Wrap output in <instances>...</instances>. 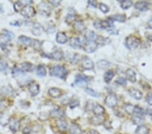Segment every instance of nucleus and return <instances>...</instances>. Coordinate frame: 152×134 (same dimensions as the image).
Returning a JSON list of instances; mask_svg holds the SVG:
<instances>
[{
  "instance_id": "1",
  "label": "nucleus",
  "mask_w": 152,
  "mask_h": 134,
  "mask_svg": "<svg viewBox=\"0 0 152 134\" xmlns=\"http://www.w3.org/2000/svg\"><path fill=\"white\" fill-rule=\"evenodd\" d=\"M68 72L66 69L62 66L56 65L51 68V75L54 77L61 78V79H64L66 77Z\"/></svg>"
},
{
  "instance_id": "2",
  "label": "nucleus",
  "mask_w": 152,
  "mask_h": 134,
  "mask_svg": "<svg viewBox=\"0 0 152 134\" xmlns=\"http://www.w3.org/2000/svg\"><path fill=\"white\" fill-rule=\"evenodd\" d=\"M37 10L39 14L43 16L47 17L49 16L51 14V8L50 7V5L46 2H41L38 5Z\"/></svg>"
},
{
  "instance_id": "3",
  "label": "nucleus",
  "mask_w": 152,
  "mask_h": 134,
  "mask_svg": "<svg viewBox=\"0 0 152 134\" xmlns=\"http://www.w3.org/2000/svg\"><path fill=\"white\" fill-rule=\"evenodd\" d=\"M126 46L130 49H135L139 46V40L135 36L131 35L128 37L126 39Z\"/></svg>"
},
{
  "instance_id": "4",
  "label": "nucleus",
  "mask_w": 152,
  "mask_h": 134,
  "mask_svg": "<svg viewBox=\"0 0 152 134\" xmlns=\"http://www.w3.org/2000/svg\"><path fill=\"white\" fill-rule=\"evenodd\" d=\"M21 13L22 16H23L26 19H31V18L35 16V10L33 7L28 5H25V6L23 8V9L21 11Z\"/></svg>"
},
{
  "instance_id": "5",
  "label": "nucleus",
  "mask_w": 152,
  "mask_h": 134,
  "mask_svg": "<svg viewBox=\"0 0 152 134\" xmlns=\"http://www.w3.org/2000/svg\"><path fill=\"white\" fill-rule=\"evenodd\" d=\"M105 104L108 107L113 108L116 107L118 104V98L115 95L110 94L105 98Z\"/></svg>"
},
{
  "instance_id": "6",
  "label": "nucleus",
  "mask_w": 152,
  "mask_h": 134,
  "mask_svg": "<svg viewBox=\"0 0 152 134\" xmlns=\"http://www.w3.org/2000/svg\"><path fill=\"white\" fill-rule=\"evenodd\" d=\"M84 50L87 53H92L97 48V43L95 41H87L84 44Z\"/></svg>"
},
{
  "instance_id": "7",
  "label": "nucleus",
  "mask_w": 152,
  "mask_h": 134,
  "mask_svg": "<svg viewBox=\"0 0 152 134\" xmlns=\"http://www.w3.org/2000/svg\"><path fill=\"white\" fill-rule=\"evenodd\" d=\"M31 31L34 35L40 36L43 33L44 29L43 26H42L40 23H33V27H32Z\"/></svg>"
},
{
  "instance_id": "8",
  "label": "nucleus",
  "mask_w": 152,
  "mask_h": 134,
  "mask_svg": "<svg viewBox=\"0 0 152 134\" xmlns=\"http://www.w3.org/2000/svg\"><path fill=\"white\" fill-rule=\"evenodd\" d=\"M10 128L11 131L13 132H16L19 130L20 127H21V123L20 121L16 118H12L10 120L9 122Z\"/></svg>"
},
{
  "instance_id": "9",
  "label": "nucleus",
  "mask_w": 152,
  "mask_h": 134,
  "mask_svg": "<svg viewBox=\"0 0 152 134\" xmlns=\"http://www.w3.org/2000/svg\"><path fill=\"white\" fill-rule=\"evenodd\" d=\"M89 81V77L83 75H77L75 78V84L79 86H83L87 84Z\"/></svg>"
},
{
  "instance_id": "10",
  "label": "nucleus",
  "mask_w": 152,
  "mask_h": 134,
  "mask_svg": "<svg viewBox=\"0 0 152 134\" xmlns=\"http://www.w3.org/2000/svg\"><path fill=\"white\" fill-rule=\"evenodd\" d=\"M81 65L86 70H91L94 67V64L93 61L87 56L83 57L82 58Z\"/></svg>"
},
{
  "instance_id": "11",
  "label": "nucleus",
  "mask_w": 152,
  "mask_h": 134,
  "mask_svg": "<svg viewBox=\"0 0 152 134\" xmlns=\"http://www.w3.org/2000/svg\"><path fill=\"white\" fill-rule=\"evenodd\" d=\"M29 92L31 93V96H35L37 94H39L40 91L39 85L35 82H32L29 86Z\"/></svg>"
},
{
  "instance_id": "12",
  "label": "nucleus",
  "mask_w": 152,
  "mask_h": 134,
  "mask_svg": "<svg viewBox=\"0 0 152 134\" xmlns=\"http://www.w3.org/2000/svg\"><path fill=\"white\" fill-rule=\"evenodd\" d=\"M129 93L131 97H133L134 99L137 100H141L143 97L141 91H139V89H135V88H131L129 90Z\"/></svg>"
},
{
  "instance_id": "13",
  "label": "nucleus",
  "mask_w": 152,
  "mask_h": 134,
  "mask_svg": "<svg viewBox=\"0 0 152 134\" xmlns=\"http://www.w3.org/2000/svg\"><path fill=\"white\" fill-rule=\"evenodd\" d=\"M135 8L139 11L145 12L149 9V3L146 1H138L135 4Z\"/></svg>"
},
{
  "instance_id": "14",
  "label": "nucleus",
  "mask_w": 152,
  "mask_h": 134,
  "mask_svg": "<svg viewBox=\"0 0 152 134\" xmlns=\"http://www.w3.org/2000/svg\"><path fill=\"white\" fill-rule=\"evenodd\" d=\"M73 27L76 31L80 32V33L85 31V24H84L83 22L81 21V20H77V21H76L75 23H74Z\"/></svg>"
},
{
  "instance_id": "15",
  "label": "nucleus",
  "mask_w": 152,
  "mask_h": 134,
  "mask_svg": "<svg viewBox=\"0 0 152 134\" xmlns=\"http://www.w3.org/2000/svg\"><path fill=\"white\" fill-rule=\"evenodd\" d=\"M69 132L71 134H81V128L76 123H71L69 127Z\"/></svg>"
},
{
  "instance_id": "16",
  "label": "nucleus",
  "mask_w": 152,
  "mask_h": 134,
  "mask_svg": "<svg viewBox=\"0 0 152 134\" xmlns=\"http://www.w3.org/2000/svg\"><path fill=\"white\" fill-rule=\"evenodd\" d=\"M126 77H127V79L131 82V83H135L137 81L136 79V73L132 69H128L126 71Z\"/></svg>"
},
{
  "instance_id": "17",
  "label": "nucleus",
  "mask_w": 152,
  "mask_h": 134,
  "mask_svg": "<svg viewBox=\"0 0 152 134\" xmlns=\"http://www.w3.org/2000/svg\"><path fill=\"white\" fill-rule=\"evenodd\" d=\"M56 41L58 43L60 44H64L68 41V37L66 35L62 32H59L56 35Z\"/></svg>"
},
{
  "instance_id": "18",
  "label": "nucleus",
  "mask_w": 152,
  "mask_h": 134,
  "mask_svg": "<svg viewBox=\"0 0 152 134\" xmlns=\"http://www.w3.org/2000/svg\"><path fill=\"white\" fill-rule=\"evenodd\" d=\"M93 112L95 115L102 116V115L104 113V112H105V109H104V108L102 107V106L97 104L93 106Z\"/></svg>"
},
{
  "instance_id": "19",
  "label": "nucleus",
  "mask_w": 152,
  "mask_h": 134,
  "mask_svg": "<svg viewBox=\"0 0 152 134\" xmlns=\"http://www.w3.org/2000/svg\"><path fill=\"white\" fill-rule=\"evenodd\" d=\"M132 120L134 123L137 125H141L144 122V118L143 115H139V114H134L132 118Z\"/></svg>"
},
{
  "instance_id": "20",
  "label": "nucleus",
  "mask_w": 152,
  "mask_h": 134,
  "mask_svg": "<svg viewBox=\"0 0 152 134\" xmlns=\"http://www.w3.org/2000/svg\"><path fill=\"white\" fill-rule=\"evenodd\" d=\"M55 125H56L57 127L60 130H62V131H64V130L66 129L68 127L67 122L65 120L61 119L56 120V121H55Z\"/></svg>"
},
{
  "instance_id": "21",
  "label": "nucleus",
  "mask_w": 152,
  "mask_h": 134,
  "mask_svg": "<svg viewBox=\"0 0 152 134\" xmlns=\"http://www.w3.org/2000/svg\"><path fill=\"white\" fill-rule=\"evenodd\" d=\"M48 93H49V94L52 98H58L60 96L61 90L60 89H58V88L52 87V88H50V89H49Z\"/></svg>"
},
{
  "instance_id": "22",
  "label": "nucleus",
  "mask_w": 152,
  "mask_h": 134,
  "mask_svg": "<svg viewBox=\"0 0 152 134\" xmlns=\"http://www.w3.org/2000/svg\"><path fill=\"white\" fill-rule=\"evenodd\" d=\"M10 118L5 113H0V125L5 126L9 124Z\"/></svg>"
},
{
  "instance_id": "23",
  "label": "nucleus",
  "mask_w": 152,
  "mask_h": 134,
  "mask_svg": "<svg viewBox=\"0 0 152 134\" xmlns=\"http://www.w3.org/2000/svg\"><path fill=\"white\" fill-rule=\"evenodd\" d=\"M18 41L20 43L23 44V45H31L32 41H33V39H31V38L26 37V36H21L18 38Z\"/></svg>"
},
{
  "instance_id": "24",
  "label": "nucleus",
  "mask_w": 152,
  "mask_h": 134,
  "mask_svg": "<svg viewBox=\"0 0 152 134\" xmlns=\"http://www.w3.org/2000/svg\"><path fill=\"white\" fill-rule=\"evenodd\" d=\"M70 45L73 48H79L81 47V41L77 37H72L70 40Z\"/></svg>"
},
{
  "instance_id": "25",
  "label": "nucleus",
  "mask_w": 152,
  "mask_h": 134,
  "mask_svg": "<svg viewBox=\"0 0 152 134\" xmlns=\"http://www.w3.org/2000/svg\"><path fill=\"white\" fill-rule=\"evenodd\" d=\"M21 69L23 71L25 72H31L34 69L33 65H32L31 63H27V62H25L21 64Z\"/></svg>"
},
{
  "instance_id": "26",
  "label": "nucleus",
  "mask_w": 152,
  "mask_h": 134,
  "mask_svg": "<svg viewBox=\"0 0 152 134\" xmlns=\"http://www.w3.org/2000/svg\"><path fill=\"white\" fill-rule=\"evenodd\" d=\"M85 37L87 41H95L97 39V36L92 31H87L85 34Z\"/></svg>"
},
{
  "instance_id": "27",
  "label": "nucleus",
  "mask_w": 152,
  "mask_h": 134,
  "mask_svg": "<svg viewBox=\"0 0 152 134\" xmlns=\"http://www.w3.org/2000/svg\"><path fill=\"white\" fill-rule=\"evenodd\" d=\"M3 37L5 39V41H10L14 37V34L12 32L8 31V30H3Z\"/></svg>"
},
{
  "instance_id": "28",
  "label": "nucleus",
  "mask_w": 152,
  "mask_h": 134,
  "mask_svg": "<svg viewBox=\"0 0 152 134\" xmlns=\"http://www.w3.org/2000/svg\"><path fill=\"white\" fill-rule=\"evenodd\" d=\"M109 19H110L112 21H118L120 22V23H124L126 21V16L124 14H115L112 16Z\"/></svg>"
},
{
  "instance_id": "29",
  "label": "nucleus",
  "mask_w": 152,
  "mask_h": 134,
  "mask_svg": "<svg viewBox=\"0 0 152 134\" xmlns=\"http://www.w3.org/2000/svg\"><path fill=\"white\" fill-rule=\"evenodd\" d=\"M149 128L145 125H139L135 131L136 134H148L149 133Z\"/></svg>"
},
{
  "instance_id": "30",
  "label": "nucleus",
  "mask_w": 152,
  "mask_h": 134,
  "mask_svg": "<svg viewBox=\"0 0 152 134\" xmlns=\"http://www.w3.org/2000/svg\"><path fill=\"white\" fill-rule=\"evenodd\" d=\"M51 117H55V118H61L64 115V111H62V109H55L53 110L50 113Z\"/></svg>"
},
{
  "instance_id": "31",
  "label": "nucleus",
  "mask_w": 152,
  "mask_h": 134,
  "mask_svg": "<svg viewBox=\"0 0 152 134\" xmlns=\"http://www.w3.org/2000/svg\"><path fill=\"white\" fill-rule=\"evenodd\" d=\"M37 75L41 77H45L46 75H47V71H46L45 67L43 65H39L37 67Z\"/></svg>"
},
{
  "instance_id": "32",
  "label": "nucleus",
  "mask_w": 152,
  "mask_h": 134,
  "mask_svg": "<svg viewBox=\"0 0 152 134\" xmlns=\"http://www.w3.org/2000/svg\"><path fill=\"white\" fill-rule=\"evenodd\" d=\"M63 55L64 54H63L62 52L60 50H56V51H55L53 53H52L51 56H52V58L54 59L55 60L60 61L63 58Z\"/></svg>"
},
{
  "instance_id": "33",
  "label": "nucleus",
  "mask_w": 152,
  "mask_h": 134,
  "mask_svg": "<svg viewBox=\"0 0 152 134\" xmlns=\"http://www.w3.org/2000/svg\"><path fill=\"white\" fill-rule=\"evenodd\" d=\"M110 65V63L105 60H101L97 62V67L101 69H105L108 68Z\"/></svg>"
},
{
  "instance_id": "34",
  "label": "nucleus",
  "mask_w": 152,
  "mask_h": 134,
  "mask_svg": "<svg viewBox=\"0 0 152 134\" xmlns=\"http://www.w3.org/2000/svg\"><path fill=\"white\" fill-rule=\"evenodd\" d=\"M103 119L101 116L96 115L95 117H93L91 118V123L93 124V125H100V124L103 123Z\"/></svg>"
},
{
  "instance_id": "35",
  "label": "nucleus",
  "mask_w": 152,
  "mask_h": 134,
  "mask_svg": "<svg viewBox=\"0 0 152 134\" xmlns=\"http://www.w3.org/2000/svg\"><path fill=\"white\" fill-rule=\"evenodd\" d=\"M133 3L130 0H125V1H121V6L123 10H127L133 5Z\"/></svg>"
},
{
  "instance_id": "36",
  "label": "nucleus",
  "mask_w": 152,
  "mask_h": 134,
  "mask_svg": "<svg viewBox=\"0 0 152 134\" xmlns=\"http://www.w3.org/2000/svg\"><path fill=\"white\" fill-rule=\"evenodd\" d=\"M114 75V71H112V70L107 71L104 75V81L105 83H110L111 81V80L112 79Z\"/></svg>"
},
{
  "instance_id": "37",
  "label": "nucleus",
  "mask_w": 152,
  "mask_h": 134,
  "mask_svg": "<svg viewBox=\"0 0 152 134\" xmlns=\"http://www.w3.org/2000/svg\"><path fill=\"white\" fill-rule=\"evenodd\" d=\"M124 110L127 112L129 115H132L134 113V111H135V107L133 105L130 104H126L124 105Z\"/></svg>"
},
{
  "instance_id": "38",
  "label": "nucleus",
  "mask_w": 152,
  "mask_h": 134,
  "mask_svg": "<svg viewBox=\"0 0 152 134\" xmlns=\"http://www.w3.org/2000/svg\"><path fill=\"white\" fill-rule=\"evenodd\" d=\"M75 17H76V15H75V11L71 12H69L68 14L66 16V21L68 23H72L73 21H75Z\"/></svg>"
},
{
  "instance_id": "39",
  "label": "nucleus",
  "mask_w": 152,
  "mask_h": 134,
  "mask_svg": "<svg viewBox=\"0 0 152 134\" xmlns=\"http://www.w3.org/2000/svg\"><path fill=\"white\" fill-rule=\"evenodd\" d=\"M85 91H86V92L88 93V94L91 96H93V97H99V95L98 94L96 91H95L93 89H91V88H90V87H86Z\"/></svg>"
},
{
  "instance_id": "40",
  "label": "nucleus",
  "mask_w": 152,
  "mask_h": 134,
  "mask_svg": "<svg viewBox=\"0 0 152 134\" xmlns=\"http://www.w3.org/2000/svg\"><path fill=\"white\" fill-rule=\"evenodd\" d=\"M8 66L6 62L0 58V71L2 72L6 71L8 69Z\"/></svg>"
},
{
  "instance_id": "41",
  "label": "nucleus",
  "mask_w": 152,
  "mask_h": 134,
  "mask_svg": "<svg viewBox=\"0 0 152 134\" xmlns=\"http://www.w3.org/2000/svg\"><path fill=\"white\" fill-rule=\"evenodd\" d=\"M2 92L8 96H11L13 93V89L10 87H3L1 89Z\"/></svg>"
},
{
  "instance_id": "42",
  "label": "nucleus",
  "mask_w": 152,
  "mask_h": 134,
  "mask_svg": "<svg viewBox=\"0 0 152 134\" xmlns=\"http://www.w3.org/2000/svg\"><path fill=\"white\" fill-rule=\"evenodd\" d=\"M23 3H21V1H17V2H15L14 4V10L18 12H21L23 9Z\"/></svg>"
},
{
  "instance_id": "43",
  "label": "nucleus",
  "mask_w": 152,
  "mask_h": 134,
  "mask_svg": "<svg viewBox=\"0 0 152 134\" xmlns=\"http://www.w3.org/2000/svg\"><path fill=\"white\" fill-rule=\"evenodd\" d=\"M99 9H100V10H101V12H102L103 13H107V12H108L109 10H110V8H109V7L107 6V5H105L104 4V3H99Z\"/></svg>"
},
{
  "instance_id": "44",
  "label": "nucleus",
  "mask_w": 152,
  "mask_h": 134,
  "mask_svg": "<svg viewBox=\"0 0 152 134\" xmlns=\"http://www.w3.org/2000/svg\"><path fill=\"white\" fill-rule=\"evenodd\" d=\"M115 82L117 84H118V85H126L127 83V80H126V79H125L124 77L118 78V79L115 81Z\"/></svg>"
},
{
  "instance_id": "45",
  "label": "nucleus",
  "mask_w": 152,
  "mask_h": 134,
  "mask_svg": "<svg viewBox=\"0 0 152 134\" xmlns=\"http://www.w3.org/2000/svg\"><path fill=\"white\" fill-rule=\"evenodd\" d=\"M31 46L34 47L35 49H39L40 47H41V42H40L39 40L33 39V41H32L31 43Z\"/></svg>"
},
{
  "instance_id": "46",
  "label": "nucleus",
  "mask_w": 152,
  "mask_h": 134,
  "mask_svg": "<svg viewBox=\"0 0 152 134\" xmlns=\"http://www.w3.org/2000/svg\"><path fill=\"white\" fill-rule=\"evenodd\" d=\"M79 102L77 100H72L71 102H70V107L73 109V108L79 106Z\"/></svg>"
},
{
  "instance_id": "47",
  "label": "nucleus",
  "mask_w": 152,
  "mask_h": 134,
  "mask_svg": "<svg viewBox=\"0 0 152 134\" xmlns=\"http://www.w3.org/2000/svg\"><path fill=\"white\" fill-rule=\"evenodd\" d=\"M146 101L150 106H152V93H149L146 97Z\"/></svg>"
},
{
  "instance_id": "48",
  "label": "nucleus",
  "mask_w": 152,
  "mask_h": 134,
  "mask_svg": "<svg viewBox=\"0 0 152 134\" xmlns=\"http://www.w3.org/2000/svg\"><path fill=\"white\" fill-rule=\"evenodd\" d=\"M101 20H99V19L95 22V23H94V27H95V29H101Z\"/></svg>"
},
{
  "instance_id": "49",
  "label": "nucleus",
  "mask_w": 152,
  "mask_h": 134,
  "mask_svg": "<svg viewBox=\"0 0 152 134\" xmlns=\"http://www.w3.org/2000/svg\"><path fill=\"white\" fill-rule=\"evenodd\" d=\"M88 3H89V5H91V7L93 8H96L97 5V2L96 1H88Z\"/></svg>"
},
{
  "instance_id": "50",
  "label": "nucleus",
  "mask_w": 152,
  "mask_h": 134,
  "mask_svg": "<svg viewBox=\"0 0 152 134\" xmlns=\"http://www.w3.org/2000/svg\"><path fill=\"white\" fill-rule=\"evenodd\" d=\"M50 2L52 3V4L54 5V6L57 7V6H58L60 4L61 1H50Z\"/></svg>"
},
{
  "instance_id": "51",
  "label": "nucleus",
  "mask_w": 152,
  "mask_h": 134,
  "mask_svg": "<svg viewBox=\"0 0 152 134\" xmlns=\"http://www.w3.org/2000/svg\"><path fill=\"white\" fill-rule=\"evenodd\" d=\"M23 132L24 134H29L30 132H31V129H30L29 127H25V129H23Z\"/></svg>"
},
{
  "instance_id": "52",
  "label": "nucleus",
  "mask_w": 152,
  "mask_h": 134,
  "mask_svg": "<svg viewBox=\"0 0 152 134\" xmlns=\"http://www.w3.org/2000/svg\"><path fill=\"white\" fill-rule=\"evenodd\" d=\"M5 107V103L3 100H0V109H3Z\"/></svg>"
},
{
  "instance_id": "53",
  "label": "nucleus",
  "mask_w": 152,
  "mask_h": 134,
  "mask_svg": "<svg viewBox=\"0 0 152 134\" xmlns=\"http://www.w3.org/2000/svg\"><path fill=\"white\" fill-rule=\"evenodd\" d=\"M10 25H12V26H17V27H19L20 26L19 23H18V22H12V23H10Z\"/></svg>"
},
{
  "instance_id": "54",
  "label": "nucleus",
  "mask_w": 152,
  "mask_h": 134,
  "mask_svg": "<svg viewBox=\"0 0 152 134\" xmlns=\"http://www.w3.org/2000/svg\"><path fill=\"white\" fill-rule=\"evenodd\" d=\"M147 27L149 28V29H152V19L150 20V21L148 22L147 24Z\"/></svg>"
},
{
  "instance_id": "55",
  "label": "nucleus",
  "mask_w": 152,
  "mask_h": 134,
  "mask_svg": "<svg viewBox=\"0 0 152 134\" xmlns=\"http://www.w3.org/2000/svg\"><path fill=\"white\" fill-rule=\"evenodd\" d=\"M89 134H99V133L97 131H95V130H91L89 131Z\"/></svg>"
},
{
  "instance_id": "56",
  "label": "nucleus",
  "mask_w": 152,
  "mask_h": 134,
  "mask_svg": "<svg viewBox=\"0 0 152 134\" xmlns=\"http://www.w3.org/2000/svg\"><path fill=\"white\" fill-rule=\"evenodd\" d=\"M0 100H3V99H2V96H1V93H0Z\"/></svg>"
}]
</instances>
